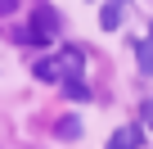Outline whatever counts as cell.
Returning <instances> with one entry per match:
<instances>
[{"label": "cell", "instance_id": "obj_2", "mask_svg": "<svg viewBox=\"0 0 153 149\" xmlns=\"http://www.w3.org/2000/svg\"><path fill=\"white\" fill-rule=\"evenodd\" d=\"M32 68H36V77H41V82H63V77H68L63 59H36Z\"/></svg>", "mask_w": 153, "mask_h": 149}, {"label": "cell", "instance_id": "obj_3", "mask_svg": "<svg viewBox=\"0 0 153 149\" xmlns=\"http://www.w3.org/2000/svg\"><path fill=\"white\" fill-rule=\"evenodd\" d=\"M63 68H68V77H81V68H86V54L81 50H76V45H63Z\"/></svg>", "mask_w": 153, "mask_h": 149}, {"label": "cell", "instance_id": "obj_8", "mask_svg": "<svg viewBox=\"0 0 153 149\" xmlns=\"http://www.w3.org/2000/svg\"><path fill=\"white\" fill-rule=\"evenodd\" d=\"M135 59H140V72H144V77H153V41H140L135 45Z\"/></svg>", "mask_w": 153, "mask_h": 149}, {"label": "cell", "instance_id": "obj_12", "mask_svg": "<svg viewBox=\"0 0 153 149\" xmlns=\"http://www.w3.org/2000/svg\"><path fill=\"white\" fill-rule=\"evenodd\" d=\"M122 5H126V0H122Z\"/></svg>", "mask_w": 153, "mask_h": 149}, {"label": "cell", "instance_id": "obj_5", "mask_svg": "<svg viewBox=\"0 0 153 149\" xmlns=\"http://www.w3.org/2000/svg\"><path fill=\"white\" fill-rule=\"evenodd\" d=\"M99 27H122V0H104V9H99Z\"/></svg>", "mask_w": 153, "mask_h": 149}, {"label": "cell", "instance_id": "obj_7", "mask_svg": "<svg viewBox=\"0 0 153 149\" xmlns=\"http://www.w3.org/2000/svg\"><path fill=\"white\" fill-rule=\"evenodd\" d=\"M86 127H81V118H59V127H54V136L59 140H76Z\"/></svg>", "mask_w": 153, "mask_h": 149}, {"label": "cell", "instance_id": "obj_9", "mask_svg": "<svg viewBox=\"0 0 153 149\" xmlns=\"http://www.w3.org/2000/svg\"><path fill=\"white\" fill-rule=\"evenodd\" d=\"M140 113H144V127H153V100H144V109H140Z\"/></svg>", "mask_w": 153, "mask_h": 149}, {"label": "cell", "instance_id": "obj_1", "mask_svg": "<svg viewBox=\"0 0 153 149\" xmlns=\"http://www.w3.org/2000/svg\"><path fill=\"white\" fill-rule=\"evenodd\" d=\"M140 140H144L140 127H117L113 140H108V149H140Z\"/></svg>", "mask_w": 153, "mask_h": 149}, {"label": "cell", "instance_id": "obj_10", "mask_svg": "<svg viewBox=\"0 0 153 149\" xmlns=\"http://www.w3.org/2000/svg\"><path fill=\"white\" fill-rule=\"evenodd\" d=\"M18 9V0H0V14H14Z\"/></svg>", "mask_w": 153, "mask_h": 149}, {"label": "cell", "instance_id": "obj_4", "mask_svg": "<svg viewBox=\"0 0 153 149\" xmlns=\"http://www.w3.org/2000/svg\"><path fill=\"white\" fill-rule=\"evenodd\" d=\"M63 95H68L72 104H86V100H90V86H86L81 77H63Z\"/></svg>", "mask_w": 153, "mask_h": 149}, {"label": "cell", "instance_id": "obj_11", "mask_svg": "<svg viewBox=\"0 0 153 149\" xmlns=\"http://www.w3.org/2000/svg\"><path fill=\"white\" fill-rule=\"evenodd\" d=\"M149 41H153V27H149Z\"/></svg>", "mask_w": 153, "mask_h": 149}, {"label": "cell", "instance_id": "obj_6", "mask_svg": "<svg viewBox=\"0 0 153 149\" xmlns=\"http://www.w3.org/2000/svg\"><path fill=\"white\" fill-rule=\"evenodd\" d=\"M32 23H41V32H50V36L59 32V14H54L50 5H36V9H32Z\"/></svg>", "mask_w": 153, "mask_h": 149}]
</instances>
